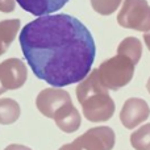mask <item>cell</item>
<instances>
[{
  "mask_svg": "<svg viewBox=\"0 0 150 150\" xmlns=\"http://www.w3.org/2000/svg\"><path fill=\"white\" fill-rule=\"evenodd\" d=\"M117 54L127 57L136 66L142 55V44L137 37H127L117 46Z\"/></svg>",
  "mask_w": 150,
  "mask_h": 150,
  "instance_id": "obj_12",
  "label": "cell"
},
{
  "mask_svg": "<svg viewBox=\"0 0 150 150\" xmlns=\"http://www.w3.org/2000/svg\"><path fill=\"white\" fill-rule=\"evenodd\" d=\"M18 40L33 74L55 88L82 82L95 61L91 32L66 13L30 21L21 29Z\"/></svg>",
  "mask_w": 150,
  "mask_h": 150,
  "instance_id": "obj_1",
  "label": "cell"
},
{
  "mask_svg": "<svg viewBox=\"0 0 150 150\" xmlns=\"http://www.w3.org/2000/svg\"><path fill=\"white\" fill-rule=\"evenodd\" d=\"M150 116L149 104L141 98H130L124 103L120 112V121L127 129H134Z\"/></svg>",
  "mask_w": 150,
  "mask_h": 150,
  "instance_id": "obj_8",
  "label": "cell"
},
{
  "mask_svg": "<svg viewBox=\"0 0 150 150\" xmlns=\"http://www.w3.org/2000/svg\"><path fill=\"white\" fill-rule=\"evenodd\" d=\"M21 109L16 100L11 98L0 99V124L11 125L16 122L20 117Z\"/></svg>",
  "mask_w": 150,
  "mask_h": 150,
  "instance_id": "obj_13",
  "label": "cell"
},
{
  "mask_svg": "<svg viewBox=\"0 0 150 150\" xmlns=\"http://www.w3.org/2000/svg\"><path fill=\"white\" fill-rule=\"evenodd\" d=\"M144 41H145L146 46H148V49L150 50V30L146 32L145 34H144Z\"/></svg>",
  "mask_w": 150,
  "mask_h": 150,
  "instance_id": "obj_18",
  "label": "cell"
},
{
  "mask_svg": "<svg viewBox=\"0 0 150 150\" xmlns=\"http://www.w3.org/2000/svg\"><path fill=\"white\" fill-rule=\"evenodd\" d=\"M4 150H32V149L28 148V146L18 145V144H11V145H8Z\"/></svg>",
  "mask_w": 150,
  "mask_h": 150,
  "instance_id": "obj_17",
  "label": "cell"
},
{
  "mask_svg": "<svg viewBox=\"0 0 150 150\" xmlns=\"http://www.w3.org/2000/svg\"><path fill=\"white\" fill-rule=\"evenodd\" d=\"M90 1L93 11L103 16L112 15L121 4V0H90Z\"/></svg>",
  "mask_w": 150,
  "mask_h": 150,
  "instance_id": "obj_15",
  "label": "cell"
},
{
  "mask_svg": "<svg viewBox=\"0 0 150 150\" xmlns=\"http://www.w3.org/2000/svg\"><path fill=\"white\" fill-rule=\"evenodd\" d=\"M21 23L18 18H11V20L0 21V55L7 53L11 44L17 36L20 30Z\"/></svg>",
  "mask_w": 150,
  "mask_h": 150,
  "instance_id": "obj_11",
  "label": "cell"
},
{
  "mask_svg": "<svg viewBox=\"0 0 150 150\" xmlns=\"http://www.w3.org/2000/svg\"><path fill=\"white\" fill-rule=\"evenodd\" d=\"M53 120L55 121V125L59 128L62 132L65 133H74L79 129L80 124H82V117L80 113L73 101L65 104L63 107H61L57 112H55Z\"/></svg>",
  "mask_w": 150,
  "mask_h": 150,
  "instance_id": "obj_9",
  "label": "cell"
},
{
  "mask_svg": "<svg viewBox=\"0 0 150 150\" xmlns=\"http://www.w3.org/2000/svg\"><path fill=\"white\" fill-rule=\"evenodd\" d=\"M130 145L134 150H150V122L130 134Z\"/></svg>",
  "mask_w": 150,
  "mask_h": 150,
  "instance_id": "obj_14",
  "label": "cell"
},
{
  "mask_svg": "<svg viewBox=\"0 0 150 150\" xmlns=\"http://www.w3.org/2000/svg\"><path fill=\"white\" fill-rule=\"evenodd\" d=\"M117 24L137 32L150 30V5L146 0H125L117 15Z\"/></svg>",
  "mask_w": 150,
  "mask_h": 150,
  "instance_id": "obj_5",
  "label": "cell"
},
{
  "mask_svg": "<svg viewBox=\"0 0 150 150\" xmlns=\"http://www.w3.org/2000/svg\"><path fill=\"white\" fill-rule=\"evenodd\" d=\"M21 8L33 16L42 17L59 11L69 3V0H16Z\"/></svg>",
  "mask_w": 150,
  "mask_h": 150,
  "instance_id": "obj_10",
  "label": "cell"
},
{
  "mask_svg": "<svg viewBox=\"0 0 150 150\" xmlns=\"http://www.w3.org/2000/svg\"><path fill=\"white\" fill-rule=\"evenodd\" d=\"M146 88H148V91H149V93H150V78L148 79V83H146Z\"/></svg>",
  "mask_w": 150,
  "mask_h": 150,
  "instance_id": "obj_19",
  "label": "cell"
},
{
  "mask_svg": "<svg viewBox=\"0 0 150 150\" xmlns=\"http://www.w3.org/2000/svg\"><path fill=\"white\" fill-rule=\"evenodd\" d=\"M133 62L124 55H115L98 67L100 82L107 90H119L130 83L134 75Z\"/></svg>",
  "mask_w": 150,
  "mask_h": 150,
  "instance_id": "obj_3",
  "label": "cell"
},
{
  "mask_svg": "<svg viewBox=\"0 0 150 150\" xmlns=\"http://www.w3.org/2000/svg\"><path fill=\"white\" fill-rule=\"evenodd\" d=\"M76 99L82 105L84 117L91 122L108 121L116 111V104L108 93V90L101 84L98 69L79 82L76 86Z\"/></svg>",
  "mask_w": 150,
  "mask_h": 150,
  "instance_id": "obj_2",
  "label": "cell"
},
{
  "mask_svg": "<svg viewBox=\"0 0 150 150\" xmlns=\"http://www.w3.org/2000/svg\"><path fill=\"white\" fill-rule=\"evenodd\" d=\"M15 11V0H0V12L11 13Z\"/></svg>",
  "mask_w": 150,
  "mask_h": 150,
  "instance_id": "obj_16",
  "label": "cell"
},
{
  "mask_svg": "<svg viewBox=\"0 0 150 150\" xmlns=\"http://www.w3.org/2000/svg\"><path fill=\"white\" fill-rule=\"evenodd\" d=\"M28 79L26 66L18 58H8L0 63V95L8 90H17Z\"/></svg>",
  "mask_w": 150,
  "mask_h": 150,
  "instance_id": "obj_6",
  "label": "cell"
},
{
  "mask_svg": "<svg viewBox=\"0 0 150 150\" xmlns=\"http://www.w3.org/2000/svg\"><path fill=\"white\" fill-rule=\"evenodd\" d=\"M116 142V134L109 127L91 128L71 144L61 146L58 150H112Z\"/></svg>",
  "mask_w": 150,
  "mask_h": 150,
  "instance_id": "obj_4",
  "label": "cell"
},
{
  "mask_svg": "<svg viewBox=\"0 0 150 150\" xmlns=\"http://www.w3.org/2000/svg\"><path fill=\"white\" fill-rule=\"evenodd\" d=\"M71 96L67 91L62 88H45L37 95L36 98V107L45 117L53 119L55 112L63 107L65 104L70 103Z\"/></svg>",
  "mask_w": 150,
  "mask_h": 150,
  "instance_id": "obj_7",
  "label": "cell"
}]
</instances>
